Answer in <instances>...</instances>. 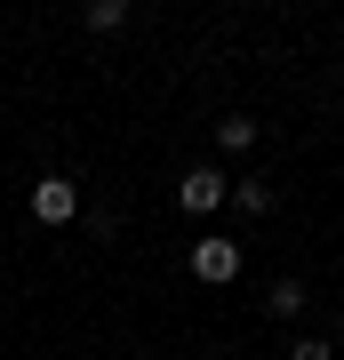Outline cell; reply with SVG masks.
Masks as SVG:
<instances>
[{"label":"cell","mask_w":344,"mask_h":360,"mask_svg":"<svg viewBox=\"0 0 344 360\" xmlns=\"http://www.w3.org/2000/svg\"><path fill=\"white\" fill-rule=\"evenodd\" d=\"M232 208H241V217H272V184L265 176H241V184H232Z\"/></svg>","instance_id":"cell-4"},{"label":"cell","mask_w":344,"mask_h":360,"mask_svg":"<svg viewBox=\"0 0 344 360\" xmlns=\"http://www.w3.org/2000/svg\"><path fill=\"white\" fill-rule=\"evenodd\" d=\"M224 200H232V184L217 176V168H192V176L177 184V208H184V217H217Z\"/></svg>","instance_id":"cell-2"},{"label":"cell","mask_w":344,"mask_h":360,"mask_svg":"<svg viewBox=\"0 0 344 360\" xmlns=\"http://www.w3.org/2000/svg\"><path fill=\"white\" fill-rule=\"evenodd\" d=\"M192 281H208V288H224V281H241V248L232 240H192Z\"/></svg>","instance_id":"cell-1"},{"label":"cell","mask_w":344,"mask_h":360,"mask_svg":"<svg viewBox=\"0 0 344 360\" xmlns=\"http://www.w3.org/2000/svg\"><path fill=\"white\" fill-rule=\"evenodd\" d=\"M217 144H224V153H248V144H256V120H248V112L217 120Z\"/></svg>","instance_id":"cell-5"},{"label":"cell","mask_w":344,"mask_h":360,"mask_svg":"<svg viewBox=\"0 0 344 360\" xmlns=\"http://www.w3.org/2000/svg\"><path fill=\"white\" fill-rule=\"evenodd\" d=\"M288 360H329V336H305V345H296Z\"/></svg>","instance_id":"cell-8"},{"label":"cell","mask_w":344,"mask_h":360,"mask_svg":"<svg viewBox=\"0 0 344 360\" xmlns=\"http://www.w3.org/2000/svg\"><path fill=\"white\" fill-rule=\"evenodd\" d=\"M305 312V281H272V321H296Z\"/></svg>","instance_id":"cell-6"},{"label":"cell","mask_w":344,"mask_h":360,"mask_svg":"<svg viewBox=\"0 0 344 360\" xmlns=\"http://www.w3.org/2000/svg\"><path fill=\"white\" fill-rule=\"evenodd\" d=\"M32 217H40V224H72V217H80V184H72V176H40V184H32Z\"/></svg>","instance_id":"cell-3"},{"label":"cell","mask_w":344,"mask_h":360,"mask_svg":"<svg viewBox=\"0 0 344 360\" xmlns=\"http://www.w3.org/2000/svg\"><path fill=\"white\" fill-rule=\"evenodd\" d=\"M128 25V0H89V32H120Z\"/></svg>","instance_id":"cell-7"}]
</instances>
